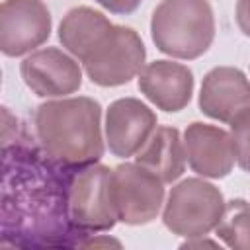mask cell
Masks as SVG:
<instances>
[{
    "instance_id": "cell-5",
    "label": "cell",
    "mask_w": 250,
    "mask_h": 250,
    "mask_svg": "<svg viewBox=\"0 0 250 250\" xmlns=\"http://www.w3.org/2000/svg\"><path fill=\"white\" fill-rule=\"evenodd\" d=\"M225 203L223 191L215 184L201 176L186 178L170 189L162 209V223L176 236H207L215 230Z\"/></svg>"
},
{
    "instance_id": "cell-18",
    "label": "cell",
    "mask_w": 250,
    "mask_h": 250,
    "mask_svg": "<svg viewBox=\"0 0 250 250\" xmlns=\"http://www.w3.org/2000/svg\"><path fill=\"white\" fill-rule=\"evenodd\" d=\"M104 10H107L109 14H117V16H129L133 14L143 0H96Z\"/></svg>"
},
{
    "instance_id": "cell-8",
    "label": "cell",
    "mask_w": 250,
    "mask_h": 250,
    "mask_svg": "<svg viewBox=\"0 0 250 250\" xmlns=\"http://www.w3.org/2000/svg\"><path fill=\"white\" fill-rule=\"evenodd\" d=\"M51 12L43 0H4L0 6V51L6 57L33 53L51 35Z\"/></svg>"
},
{
    "instance_id": "cell-19",
    "label": "cell",
    "mask_w": 250,
    "mask_h": 250,
    "mask_svg": "<svg viewBox=\"0 0 250 250\" xmlns=\"http://www.w3.org/2000/svg\"><path fill=\"white\" fill-rule=\"evenodd\" d=\"M234 20H236L238 29L246 37H250V0H236Z\"/></svg>"
},
{
    "instance_id": "cell-7",
    "label": "cell",
    "mask_w": 250,
    "mask_h": 250,
    "mask_svg": "<svg viewBox=\"0 0 250 250\" xmlns=\"http://www.w3.org/2000/svg\"><path fill=\"white\" fill-rule=\"evenodd\" d=\"M113 197L119 223L146 225L164 207V182L137 162H123L113 168Z\"/></svg>"
},
{
    "instance_id": "cell-4",
    "label": "cell",
    "mask_w": 250,
    "mask_h": 250,
    "mask_svg": "<svg viewBox=\"0 0 250 250\" xmlns=\"http://www.w3.org/2000/svg\"><path fill=\"white\" fill-rule=\"evenodd\" d=\"M66 211L70 225L84 238L94 232L111 230L119 223L113 197V168L96 162L68 170Z\"/></svg>"
},
{
    "instance_id": "cell-1",
    "label": "cell",
    "mask_w": 250,
    "mask_h": 250,
    "mask_svg": "<svg viewBox=\"0 0 250 250\" xmlns=\"http://www.w3.org/2000/svg\"><path fill=\"white\" fill-rule=\"evenodd\" d=\"M14 160L16 172L6 166V174L14 176V188L4 184L14 189V199L4 197V207L14 205L16 234L27 238L29 246H80V232L70 225L66 211L68 170L29 145L16 146Z\"/></svg>"
},
{
    "instance_id": "cell-11",
    "label": "cell",
    "mask_w": 250,
    "mask_h": 250,
    "mask_svg": "<svg viewBox=\"0 0 250 250\" xmlns=\"http://www.w3.org/2000/svg\"><path fill=\"white\" fill-rule=\"evenodd\" d=\"M184 150L189 168L207 180L227 178L236 162L230 131L201 121H193L186 127Z\"/></svg>"
},
{
    "instance_id": "cell-16",
    "label": "cell",
    "mask_w": 250,
    "mask_h": 250,
    "mask_svg": "<svg viewBox=\"0 0 250 250\" xmlns=\"http://www.w3.org/2000/svg\"><path fill=\"white\" fill-rule=\"evenodd\" d=\"M215 234L232 250H250V203L242 197L227 201Z\"/></svg>"
},
{
    "instance_id": "cell-20",
    "label": "cell",
    "mask_w": 250,
    "mask_h": 250,
    "mask_svg": "<svg viewBox=\"0 0 250 250\" xmlns=\"http://www.w3.org/2000/svg\"><path fill=\"white\" fill-rule=\"evenodd\" d=\"M98 248V246H121V242L119 240H115V238H109V236H100V234H88L82 242H80V246L78 248Z\"/></svg>"
},
{
    "instance_id": "cell-12",
    "label": "cell",
    "mask_w": 250,
    "mask_h": 250,
    "mask_svg": "<svg viewBox=\"0 0 250 250\" xmlns=\"http://www.w3.org/2000/svg\"><path fill=\"white\" fill-rule=\"evenodd\" d=\"M197 104L209 119L230 123L250 107V78L236 66H215L203 76Z\"/></svg>"
},
{
    "instance_id": "cell-10",
    "label": "cell",
    "mask_w": 250,
    "mask_h": 250,
    "mask_svg": "<svg viewBox=\"0 0 250 250\" xmlns=\"http://www.w3.org/2000/svg\"><path fill=\"white\" fill-rule=\"evenodd\" d=\"M156 113L137 98H119L105 109V145L117 158L135 156L148 141L156 125Z\"/></svg>"
},
{
    "instance_id": "cell-2",
    "label": "cell",
    "mask_w": 250,
    "mask_h": 250,
    "mask_svg": "<svg viewBox=\"0 0 250 250\" xmlns=\"http://www.w3.org/2000/svg\"><path fill=\"white\" fill-rule=\"evenodd\" d=\"M33 129L41 152L64 170L100 162L105 150L102 105L88 96L43 102L33 113Z\"/></svg>"
},
{
    "instance_id": "cell-21",
    "label": "cell",
    "mask_w": 250,
    "mask_h": 250,
    "mask_svg": "<svg viewBox=\"0 0 250 250\" xmlns=\"http://www.w3.org/2000/svg\"><path fill=\"white\" fill-rule=\"evenodd\" d=\"M201 246H209V248H221L219 240H209L205 236H193V238H188L186 242H182L180 248H201Z\"/></svg>"
},
{
    "instance_id": "cell-14",
    "label": "cell",
    "mask_w": 250,
    "mask_h": 250,
    "mask_svg": "<svg viewBox=\"0 0 250 250\" xmlns=\"http://www.w3.org/2000/svg\"><path fill=\"white\" fill-rule=\"evenodd\" d=\"M135 162L150 170L164 184L176 182L186 170V150L180 131L168 125L156 127L135 154Z\"/></svg>"
},
{
    "instance_id": "cell-6",
    "label": "cell",
    "mask_w": 250,
    "mask_h": 250,
    "mask_svg": "<svg viewBox=\"0 0 250 250\" xmlns=\"http://www.w3.org/2000/svg\"><path fill=\"white\" fill-rule=\"evenodd\" d=\"M146 49L141 35L127 25H111L80 61L92 84L115 88L131 82L145 66Z\"/></svg>"
},
{
    "instance_id": "cell-15",
    "label": "cell",
    "mask_w": 250,
    "mask_h": 250,
    "mask_svg": "<svg viewBox=\"0 0 250 250\" xmlns=\"http://www.w3.org/2000/svg\"><path fill=\"white\" fill-rule=\"evenodd\" d=\"M109 18L90 6H76L64 14L59 23V41L78 61L90 51V47L111 27Z\"/></svg>"
},
{
    "instance_id": "cell-3",
    "label": "cell",
    "mask_w": 250,
    "mask_h": 250,
    "mask_svg": "<svg viewBox=\"0 0 250 250\" xmlns=\"http://www.w3.org/2000/svg\"><path fill=\"white\" fill-rule=\"evenodd\" d=\"M215 31V14L209 0H160L152 10V43L172 59H199L209 51Z\"/></svg>"
},
{
    "instance_id": "cell-9",
    "label": "cell",
    "mask_w": 250,
    "mask_h": 250,
    "mask_svg": "<svg viewBox=\"0 0 250 250\" xmlns=\"http://www.w3.org/2000/svg\"><path fill=\"white\" fill-rule=\"evenodd\" d=\"M20 74L39 98H66L82 86L78 59L59 47H43L29 53L20 62Z\"/></svg>"
},
{
    "instance_id": "cell-13",
    "label": "cell",
    "mask_w": 250,
    "mask_h": 250,
    "mask_svg": "<svg viewBox=\"0 0 250 250\" xmlns=\"http://www.w3.org/2000/svg\"><path fill=\"white\" fill-rule=\"evenodd\" d=\"M193 72L168 59H158L143 66L137 78L141 94L166 113L182 111L193 94Z\"/></svg>"
},
{
    "instance_id": "cell-17",
    "label": "cell",
    "mask_w": 250,
    "mask_h": 250,
    "mask_svg": "<svg viewBox=\"0 0 250 250\" xmlns=\"http://www.w3.org/2000/svg\"><path fill=\"white\" fill-rule=\"evenodd\" d=\"M230 137L234 141L236 164L250 174V107L230 121Z\"/></svg>"
}]
</instances>
